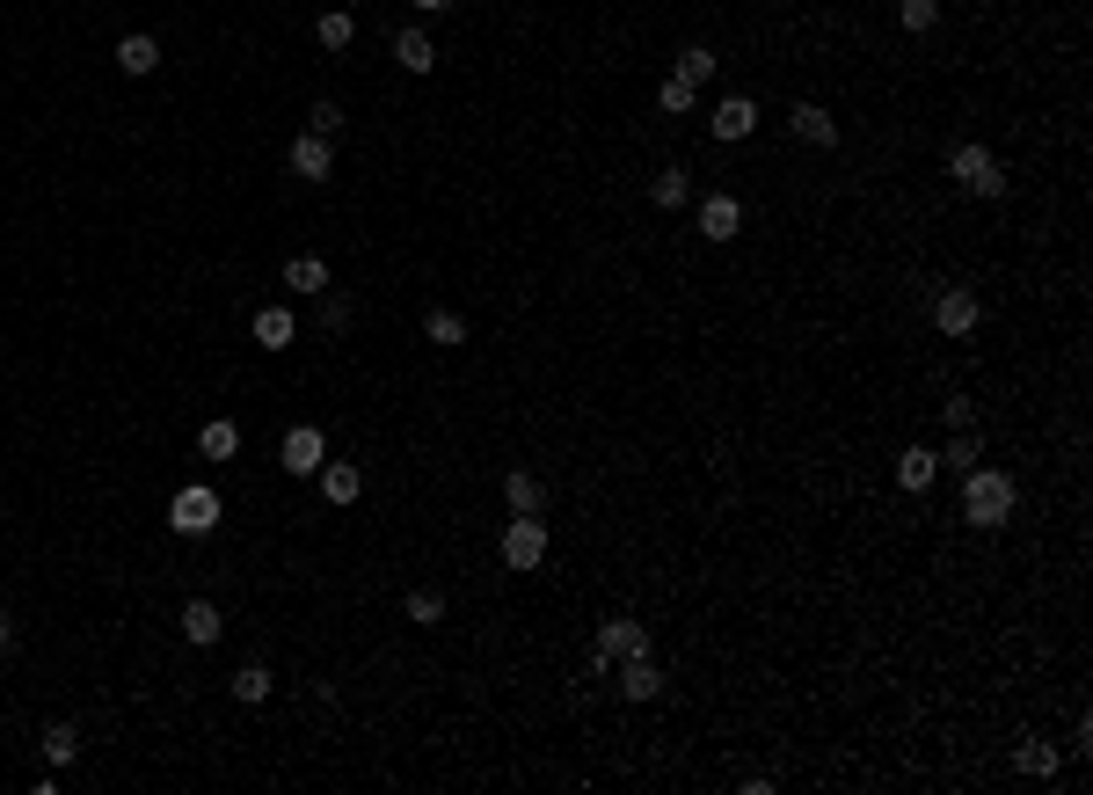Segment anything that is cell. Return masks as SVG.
I'll list each match as a JSON object with an SVG mask.
<instances>
[{"label":"cell","mask_w":1093,"mask_h":795,"mask_svg":"<svg viewBox=\"0 0 1093 795\" xmlns=\"http://www.w3.org/2000/svg\"><path fill=\"white\" fill-rule=\"evenodd\" d=\"M1013 475L1007 467H970V475H962V518H970V526H984V533H999L1013 518Z\"/></svg>","instance_id":"6da1fadb"},{"label":"cell","mask_w":1093,"mask_h":795,"mask_svg":"<svg viewBox=\"0 0 1093 795\" xmlns=\"http://www.w3.org/2000/svg\"><path fill=\"white\" fill-rule=\"evenodd\" d=\"M948 176H955V190H970V197H1007V168H999L991 146H955Z\"/></svg>","instance_id":"7a4b0ae2"},{"label":"cell","mask_w":1093,"mask_h":795,"mask_svg":"<svg viewBox=\"0 0 1093 795\" xmlns=\"http://www.w3.org/2000/svg\"><path fill=\"white\" fill-rule=\"evenodd\" d=\"M168 526L183 533V540H205V533L219 526V489H212V482H183V489L168 496Z\"/></svg>","instance_id":"3957f363"},{"label":"cell","mask_w":1093,"mask_h":795,"mask_svg":"<svg viewBox=\"0 0 1093 795\" xmlns=\"http://www.w3.org/2000/svg\"><path fill=\"white\" fill-rule=\"evenodd\" d=\"M635 650H649V636H642V620H627V613H612L606 628H598V650H590V672H612L620 657H635Z\"/></svg>","instance_id":"277c9868"},{"label":"cell","mask_w":1093,"mask_h":795,"mask_svg":"<svg viewBox=\"0 0 1093 795\" xmlns=\"http://www.w3.org/2000/svg\"><path fill=\"white\" fill-rule=\"evenodd\" d=\"M504 562L511 569H539L547 562V526H539V512H518L504 526Z\"/></svg>","instance_id":"5b68a950"},{"label":"cell","mask_w":1093,"mask_h":795,"mask_svg":"<svg viewBox=\"0 0 1093 795\" xmlns=\"http://www.w3.org/2000/svg\"><path fill=\"white\" fill-rule=\"evenodd\" d=\"M977 321H984L977 292H962V285H940V292H934V329H940V337H970Z\"/></svg>","instance_id":"8992f818"},{"label":"cell","mask_w":1093,"mask_h":795,"mask_svg":"<svg viewBox=\"0 0 1093 795\" xmlns=\"http://www.w3.org/2000/svg\"><path fill=\"white\" fill-rule=\"evenodd\" d=\"M321 460H329V438H321L313 424H292V431H285L278 467H292V475H321Z\"/></svg>","instance_id":"52a82bcc"},{"label":"cell","mask_w":1093,"mask_h":795,"mask_svg":"<svg viewBox=\"0 0 1093 795\" xmlns=\"http://www.w3.org/2000/svg\"><path fill=\"white\" fill-rule=\"evenodd\" d=\"M285 161H292V176H299V183H329V168H336V146L321 140V132H299V140H292V154H285Z\"/></svg>","instance_id":"ba28073f"},{"label":"cell","mask_w":1093,"mask_h":795,"mask_svg":"<svg viewBox=\"0 0 1093 795\" xmlns=\"http://www.w3.org/2000/svg\"><path fill=\"white\" fill-rule=\"evenodd\" d=\"M700 234H708V241H736V234H744V205H736L729 190L700 197Z\"/></svg>","instance_id":"9c48e42d"},{"label":"cell","mask_w":1093,"mask_h":795,"mask_svg":"<svg viewBox=\"0 0 1093 795\" xmlns=\"http://www.w3.org/2000/svg\"><path fill=\"white\" fill-rule=\"evenodd\" d=\"M787 132H795L802 146H832L838 140V117L824 103H795V110H787Z\"/></svg>","instance_id":"30bf717a"},{"label":"cell","mask_w":1093,"mask_h":795,"mask_svg":"<svg viewBox=\"0 0 1093 795\" xmlns=\"http://www.w3.org/2000/svg\"><path fill=\"white\" fill-rule=\"evenodd\" d=\"M226 636V613L212 599H190L183 606V642H190V650H212V642Z\"/></svg>","instance_id":"8fae6325"},{"label":"cell","mask_w":1093,"mask_h":795,"mask_svg":"<svg viewBox=\"0 0 1093 795\" xmlns=\"http://www.w3.org/2000/svg\"><path fill=\"white\" fill-rule=\"evenodd\" d=\"M620 693H627V701H657V693H663V672L649 664V650L620 657Z\"/></svg>","instance_id":"7c38bea8"},{"label":"cell","mask_w":1093,"mask_h":795,"mask_svg":"<svg viewBox=\"0 0 1093 795\" xmlns=\"http://www.w3.org/2000/svg\"><path fill=\"white\" fill-rule=\"evenodd\" d=\"M708 124H714V140H751V124H759V110H751V95H722Z\"/></svg>","instance_id":"4fadbf2b"},{"label":"cell","mask_w":1093,"mask_h":795,"mask_svg":"<svg viewBox=\"0 0 1093 795\" xmlns=\"http://www.w3.org/2000/svg\"><path fill=\"white\" fill-rule=\"evenodd\" d=\"M364 489V467H350V460H321V496L329 504H358Z\"/></svg>","instance_id":"5bb4252c"},{"label":"cell","mask_w":1093,"mask_h":795,"mask_svg":"<svg viewBox=\"0 0 1093 795\" xmlns=\"http://www.w3.org/2000/svg\"><path fill=\"white\" fill-rule=\"evenodd\" d=\"M256 343L262 351H292V307H256Z\"/></svg>","instance_id":"9a60e30c"},{"label":"cell","mask_w":1093,"mask_h":795,"mask_svg":"<svg viewBox=\"0 0 1093 795\" xmlns=\"http://www.w3.org/2000/svg\"><path fill=\"white\" fill-rule=\"evenodd\" d=\"M1058 744H1042V737H1028L1021 744V752H1013V774H1028V781H1050V774H1058Z\"/></svg>","instance_id":"2e32d148"},{"label":"cell","mask_w":1093,"mask_h":795,"mask_svg":"<svg viewBox=\"0 0 1093 795\" xmlns=\"http://www.w3.org/2000/svg\"><path fill=\"white\" fill-rule=\"evenodd\" d=\"M154 66H161V44H154V37H124V44H117V73H132V81H146Z\"/></svg>","instance_id":"e0dca14e"},{"label":"cell","mask_w":1093,"mask_h":795,"mask_svg":"<svg viewBox=\"0 0 1093 795\" xmlns=\"http://www.w3.org/2000/svg\"><path fill=\"white\" fill-rule=\"evenodd\" d=\"M197 453H205V460H234V453H241V431L226 424V416H212V424L197 431Z\"/></svg>","instance_id":"ac0fdd59"},{"label":"cell","mask_w":1093,"mask_h":795,"mask_svg":"<svg viewBox=\"0 0 1093 795\" xmlns=\"http://www.w3.org/2000/svg\"><path fill=\"white\" fill-rule=\"evenodd\" d=\"M934 467H940V453H926V445H904L897 482H904V489H926V482H934Z\"/></svg>","instance_id":"d6986e66"},{"label":"cell","mask_w":1093,"mask_h":795,"mask_svg":"<svg viewBox=\"0 0 1093 795\" xmlns=\"http://www.w3.org/2000/svg\"><path fill=\"white\" fill-rule=\"evenodd\" d=\"M285 285H292V292H329V264H321V256H292V264H285Z\"/></svg>","instance_id":"ffe728a7"},{"label":"cell","mask_w":1093,"mask_h":795,"mask_svg":"<svg viewBox=\"0 0 1093 795\" xmlns=\"http://www.w3.org/2000/svg\"><path fill=\"white\" fill-rule=\"evenodd\" d=\"M394 59H401L409 73H431V66H437V52H431V37H423V30H401V37H394Z\"/></svg>","instance_id":"44dd1931"},{"label":"cell","mask_w":1093,"mask_h":795,"mask_svg":"<svg viewBox=\"0 0 1093 795\" xmlns=\"http://www.w3.org/2000/svg\"><path fill=\"white\" fill-rule=\"evenodd\" d=\"M234 701H241V708L270 701V664H241V672H234Z\"/></svg>","instance_id":"7402d4cb"},{"label":"cell","mask_w":1093,"mask_h":795,"mask_svg":"<svg viewBox=\"0 0 1093 795\" xmlns=\"http://www.w3.org/2000/svg\"><path fill=\"white\" fill-rule=\"evenodd\" d=\"M649 197H657L663 213H678V205H685V197H693V176H685V168H663L657 183H649Z\"/></svg>","instance_id":"603a6c76"},{"label":"cell","mask_w":1093,"mask_h":795,"mask_svg":"<svg viewBox=\"0 0 1093 795\" xmlns=\"http://www.w3.org/2000/svg\"><path fill=\"white\" fill-rule=\"evenodd\" d=\"M678 81H685V89L714 81V52H708V44H685V52H678Z\"/></svg>","instance_id":"cb8c5ba5"},{"label":"cell","mask_w":1093,"mask_h":795,"mask_svg":"<svg viewBox=\"0 0 1093 795\" xmlns=\"http://www.w3.org/2000/svg\"><path fill=\"white\" fill-rule=\"evenodd\" d=\"M73 752H81V730H73V723L44 730V760H52V766H73Z\"/></svg>","instance_id":"d4e9b609"},{"label":"cell","mask_w":1093,"mask_h":795,"mask_svg":"<svg viewBox=\"0 0 1093 795\" xmlns=\"http://www.w3.org/2000/svg\"><path fill=\"white\" fill-rule=\"evenodd\" d=\"M504 496H511V512H539V475L511 467V475H504Z\"/></svg>","instance_id":"484cf974"},{"label":"cell","mask_w":1093,"mask_h":795,"mask_svg":"<svg viewBox=\"0 0 1093 795\" xmlns=\"http://www.w3.org/2000/svg\"><path fill=\"white\" fill-rule=\"evenodd\" d=\"M313 37H321V44H329V52H343L350 37H358V22H350V16H343V8H329V16L313 22Z\"/></svg>","instance_id":"4316f807"},{"label":"cell","mask_w":1093,"mask_h":795,"mask_svg":"<svg viewBox=\"0 0 1093 795\" xmlns=\"http://www.w3.org/2000/svg\"><path fill=\"white\" fill-rule=\"evenodd\" d=\"M984 460V445H977V431H955V445L940 453V467H977Z\"/></svg>","instance_id":"83f0119b"},{"label":"cell","mask_w":1093,"mask_h":795,"mask_svg":"<svg viewBox=\"0 0 1093 795\" xmlns=\"http://www.w3.org/2000/svg\"><path fill=\"white\" fill-rule=\"evenodd\" d=\"M657 103L671 110V117H685V110L700 103V89H685V81H678V73H671V81H663V89H657Z\"/></svg>","instance_id":"f1b7e54d"},{"label":"cell","mask_w":1093,"mask_h":795,"mask_svg":"<svg viewBox=\"0 0 1093 795\" xmlns=\"http://www.w3.org/2000/svg\"><path fill=\"white\" fill-rule=\"evenodd\" d=\"M423 329H431V343H467V321H460V314H445V307H437V314L423 321Z\"/></svg>","instance_id":"f546056e"},{"label":"cell","mask_w":1093,"mask_h":795,"mask_svg":"<svg viewBox=\"0 0 1093 795\" xmlns=\"http://www.w3.org/2000/svg\"><path fill=\"white\" fill-rule=\"evenodd\" d=\"M307 132L336 140V132H343V103H313V110H307Z\"/></svg>","instance_id":"4dcf8cb0"},{"label":"cell","mask_w":1093,"mask_h":795,"mask_svg":"<svg viewBox=\"0 0 1093 795\" xmlns=\"http://www.w3.org/2000/svg\"><path fill=\"white\" fill-rule=\"evenodd\" d=\"M409 620H416V628L445 620V599H437V591H409Z\"/></svg>","instance_id":"1f68e13d"},{"label":"cell","mask_w":1093,"mask_h":795,"mask_svg":"<svg viewBox=\"0 0 1093 795\" xmlns=\"http://www.w3.org/2000/svg\"><path fill=\"white\" fill-rule=\"evenodd\" d=\"M897 16H904V30L919 37V30H934V22H940V8H934V0H904Z\"/></svg>","instance_id":"d6a6232c"},{"label":"cell","mask_w":1093,"mask_h":795,"mask_svg":"<svg viewBox=\"0 0 1093 795\" xmlns=\"http://www.w3.org/2000/svg\"><path fill=\"white\" fill-rule=\"evenodd\" d=\"M940 416H948L955 431H970V424H977V402H970V394H948V409H940Z\"/></svg>","instance_id":"836d02e7"},{"label":"cell","mask_w":1093,"mask_h":795,"mask_svg":"<svg viewBox=\"0 0 1093 795\" xmlns=\"http://www.w3.org/2000/svg\"><path fill=\"white\" fill-rule=\"evenodd\" d=\"M321 329H350V300H336V292H329V300H321Z\"/></svg>","instance_id":"e575fe53"},{"label":"cell","mask_w":1093,"mask_h":795,"mask_svg":"<svg viewBox=\"0 0 1093 795\" xmlns=\"http://www.w3.org/2000/svg\"><path fill=\"white\" fill-rule=\"evenodd\" d=\"M16 650V628H8V613H0V657Z\"/></svg>","instance_id":"d590c367"},{"label":"cell","mask_w":1093,"mask_h":795,"mask_svg":"<svg viewBox=\"0 0 1093 795\" xmlns=\"http://www.w3.org/2000/svg\"><path fill=\"white\" fill-rule=\"evenodd\" d=\"M416 8H452V0H416Z\"/></svg>","instance_id":"8d00e7d4"}]
</instances>
